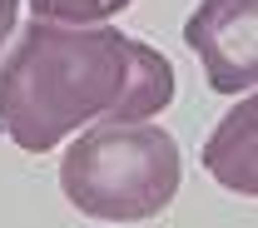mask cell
<instances>
[{
  "instance_id": "6",
  "label": "cell",
  "mask_w": 258,
  "mask_h": 228,
  "mask_svg": "<svg viewBox=\"0 0 258 228\" xmlns=\"http://www.w3.org/2000/svg\"><path fill=\"white\" fill-rule=\"evenodd\" d=\"M15 10H20V0H0V40L15 35Z\"/></svg>"
},
{
  "instance_id": "3",
  "label": "cell",
  "mask_w": 258,
  "mask_h": 228,
  "mask_svg": "<svg viewBox=\"0 0 258 228\" xmlns=\"http://www.w3.org/2000/svg\"><path fill=\"white\" fill-rule=\"evenodd\" d=\"M184 45L199 55L214 95L258 85V0H199L184 20Z\"/></svg>"
},
{
  "instance_id": "2",
  "label": "cell",
  "mask_w": 258,
  "mask_h": 228,
  "mask_svg": "<svg viewBox=\"0 0 258 228\" xmlns=\"http://www.w3.org/2000/svg\"><path fill=\"white\" fill-rule=\"evenodd\" d=\"M184 159L174 134L139 119V124H99L80 134L60 159L64 198L104 223H144L159 218L179 194Z\"/></svg>"
},
{
  "instance_id": "4",
  "label": "cell",
  "mask_w": 258,
  "mask_h": 228,
  "mask_svg": "<svg viewBox=\"0 0 258 228\" xmlns=\"http://www.w3.org/2000/svg\"><path fill=\"white\" fill-rule=\"evenodd\" d=\"M204 174L238 198H258V95L238 99L204 139Z\"/></svg>"
},
{
  "instance_id": "1",
  "label": "cell",
  "mask_w": 258,
  "mask_h": 228,
  "mask_svg": "<svg viewBox=\"0 0 258 228\" xmlns=\"http://www.w3.org/2000/svg\"><path fill=\"white\" fill-rule=\"evenodd\" d=\"M174 65L109 25L30 20L0 65V129L25 154H50L80 124H139L169 109Z\"/></svg>"
},
{
  "instance_id": "5",
  "label": "cell",
  "mask_w": 258,
  "mask_h": 228,
  "mask_svg": "<svg viewBox=\"0 0 258 228\" xmlns=\"http://www.w3.org/2000/svg\"><path fill=\"white\" fill-rule=\"evenodd\" d=\"M134 0H30L35 20L50 25H104L114 15H124Z\"/></svg>"
}]
</instances>
